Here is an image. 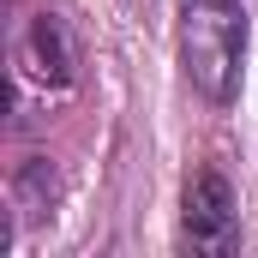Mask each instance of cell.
<instances>
[{
    "label": "cell",
    "mask_w": 258,
    "mask_h": 258,
    "mask_svg": "<svg viewBox=\"0 0 258 258\" xmlns=\"http://www.w3.org/2000/svg\"><path fill=\"white\" fill-rule=\"evenodd\" d=\"M180 240L204 258H228L240 246V210H234V186L222 168H198L186 180V204H180Z\"/></svg>",
    "instance_id": "cell-3"
},
{
    "label": "cell",
    "mask_w": 258,
    "mask_h": 258,
    "mask_svg": "<svg viewBox=\"0 0 258 258\" xmlns=\"http://www.w3.org/2000/svg\"><path fill=\"white\" fill-rule=\"evenodd\" d=\"M12 78H18L24 96L36 90L48 102L78 84V42H72L60 12H30L18 24V36H12Z\"/></svg>",
    "instance_id": "cell-2"
},
{
    "label": "cell",
    "mask_w": 258,
    "mask_h": 258,
    "mask_svg": "<svg viewBox=\"0 0 258 258\" xmlns=\"http://www.w3.org/2000/svg\"><path fill=\"white\" fill-rule=\"evenodd\" d=\"M240 54H246L240 0H180V60L204 102H228L240 90Z\"/></svg>",
    "instance_id": "cell-1"
}]
</instances>
